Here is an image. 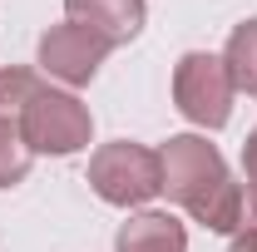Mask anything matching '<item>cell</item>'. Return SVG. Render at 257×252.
<instances>
[{
	"label": "cell",
	"instance_id": "2",
	"mask_svg": "<svg viewBox=\"0 0 257 252\" xmlns=\"http://www.w3.org/2000/svg\"><path fill=\"white\" fill-rule=\"evenodd\" d=\"M89 188L114 208H139L163 193V158L144 144H128V139L104 144L89 158Z\"/></svg>",
	"mask_w": 257,
	"mask_h": 252
},
{
	"label": "cell",
	"instance_id": "10",
	"mask_svg": "<svg viewBox=\"0 0 257 252\" xmlns=\"http://www.w3.org/2000/svg\"><path fill=\"white\" fill-rule=\"evenodd\" d=\"M40 89H45V84L35 79L30 69H20V64L0 69V119H20V114H25V104H30Z\"/></svg>",
	"mask_w": 257,
	"mask_h": 252
},
{
	"label": "cell",
	"instance_id": "12",
	"mask_svg": "<svg viewBox=\"0 0 257 252\" xmlns=\"http://www.w3.org/2000/svg\"><path fill=\"white\" fill-rule=\"evenodd\" d=\"M242 168H247V183L257 188V129L247 134V144H242Z\"/></svg>",
	"mask_w": 257,
	"mask_h": 252
},
{
	"label": "cell",
	"instance_id": "1",
	"mask_svg": "<svg viewBox=\"0 0 257 252\" xmlns=\"http://www.w3.org/2000/svg\"><path fill=\"white\" fill-rule=\"evenodd\" d=\"M159 158H163V193L173 203H183L208 232H237L242 227V198H247V188L232 183L223 154L208 139L178 134V139H168L159 149Z\"/></svg>",
	"mask_w": 257,
	"mask_h": 252
},
{
	"label": "cell",
	"instance_id": "11",
	"mask_svg": "<svg viewBox=\"0 0 257 252\" xmlns=\"http://www.w3.org/2000/svg\"><path fill=\"white\" fill-rule=\"evenodd\" d=\"M227 252H257V188L252 183H247V198H242V227L232 232Z\"/></svg>",
	"mask_w": 257,
	"mask_h": 252
},
{
	"label": "cell",
	"instance_id": "8",
	"mask_svg": "<svg viewBox=\"0 0 257 252\" xmlns=\"http://www.w3.org/2000/svg\"><path fill=\"white\" fill-rule=\"evenodd\" d=\"M223 69H227V79H232V89H242V94L257 99V20H247V25H237V30L227 35Z\"/></svg>",
	"mask_w": 257,
	"mask_h": 252
},
{
	"label": "cell",
	"instance_id": "3",
	"mask_svg": "<svg viewBox=\"0 0 257 252\" xmlns=\"http://www.w3.org/2000/svg\"><path fill=\"white\" fill-rule=\"evenodd\" d=\"M15 124H20V139H25L30 154H55V158L84 149L89 134H94L89 109L74 94H64V89H40Z\"/></svg>",
	"mask_w": 257,
	"mask_h": 252
},
{
	"label": "cell",
	"instance_id": "9",
	"mask_svg": "<svg viewBox=\"0 0 257 252\" xmlns=\"http://www.w3.org/2000/svg\"><path fill=\"white\" fill-rule=\"evenodd\" d=\"M30 149L20 139V124L15 119H0V188H15L25 173H30Z\"/></svg>",
	"mask_w": 257,
	"mask_h": 252
},
{
	"label": "cell",
	"instance_id": "5",
	"mask_svg": "<svg viewBox=\"0 0 257 252\" xmlns=\"http://www.w3.org/2000/svg\"><path fill=\"white\" fill-rule=\"evenodd\" d=\"M109 50H114L109 40H99L94 30H84L74 20L40 35V64H45V74H55L64 84H89Z\"/></svg>",
	"mask_w": 257,
	"mask_h": 252
},
{
	"label": "cell",
	"instance_id": "7",
	"mask_svg": "<svg viewBox=\"0 0 257 252\" xmlns=\"http://www.w3.org/2000/svg\"><path fill=\"white\" fill-rule=\"evenodd\" d=\"M114 247L119 252H188V232L168 213H139L119 227Z\"/></svg>",
	"mask_w": 257,
	"mask_h": 252
},
{
	"label": "cell",
	"instance_id": "4",
	"mask_svg": "<svg viewBox=\"0 0 257 252\" xmlns=\"http://www.w3.org/2000/svg\"><path fill=\"white\" fill-rule=\"evenodd\" d=\"M173 99H178L183 119L203 129H223L232 114V79L223 69V55H203V50L183 55L173 69Z\"/></svg>",
	"mask_w": 257,
	"mask_h": 252
},
{
	"label": "cell",
	"instance_id": "6",
	"mask_svg": "<svg viewBox=\"0 0 257 252\" xmlns=\"http://www.w3.org/2000/svg\"><path fill=\"white\" fill-rule=\"evenodd\" d=\"M69 20L94 30L109 45H124L144 30V0H64Z\"/></svg>",
	"mask_w": 257,
	"mask_h": 252
}]
</instances>
